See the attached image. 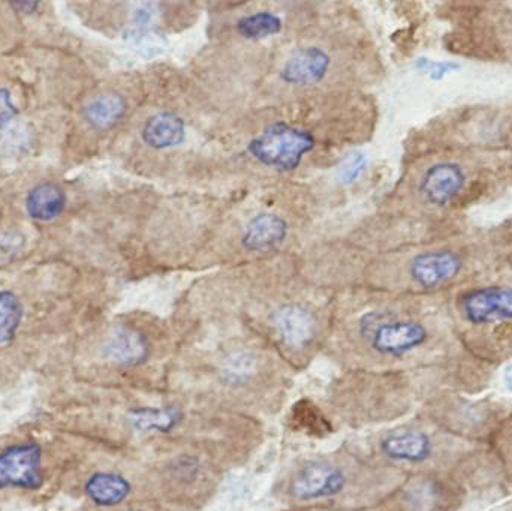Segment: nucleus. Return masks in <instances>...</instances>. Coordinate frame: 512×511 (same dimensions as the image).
<instances>
[{
	"instance_id": "20e7f679",
	"label": "nucleus",
	"mask_w": 512,
	"mask_h": 511,
	"mask_svg": "<svg viewBox=\"0 0 512 511\" xmlns=\"http://www.w3.org/2000/svg\"><path fill=\"white\" fill-rule=\"evenodd\" d=\"M459 303L463 318L474 326L512 321V285L472 288Z\"/></svg>"
},
{
	"instance_id": "412c9836",
	"label": "nucleus",
	"mask_w": 512,
	"mask_h": 511,
	"mask_svg": "<svg viewBox=\"0 0 512 511\" xmlns=\"http://www.w3.org/2000/svg\"><path fill=\"white\" fill-rule=\"evenodd\" d=\"M292 419H294L297 428L307 434L316 435V437H324L330 432V423L322 416L318 407L310 401H300L292 410Z\"/></svg>"
},
{
	"instance_id": "393cba45",
	"label": "nucleus",
	"mask_w": 512,
	"mask_h": 511,
	"mask_svg": "<svg viewBox=\"0 0 512 511\" xmlns=\"http://www.w3.org/2000/svg\"><path fill=\"white\" fill-rule=\"evenodd\" d=\"M161 15L159 3H137L132 9V23L134 27H156L155 23Z\"/></svg>"
},
{
	"instance_id": "7c9ffc66",
	"label": "nucleus",
	"mask_w": 512,
	"mask_h": 511,
	"mask_svg": "<svg viewBox=\"0 0 512 511\" xmlns=\"http://www.w3.org/2000/svg\"><path fill=\"white\" fill-rule=\"evenodd\" d=\"M131 511H143V510H131Z\"/></svg>"
},
{
	"instance_id": "4be33fe9",
	"label": "nucleus",
	"mask_w": 512,
	"mask_h": 511,
	"mask_svg": "<svg viewBox=\"0 0 512 511\" xmlns=\"http://www.w3.org/2000/svg\"><path fill=\"white\" fill-rule=\"evenodd\" d=\"M125 38L144 56H158L167 45V38L158 27H132Z\"/></svg>"
},
{
	"instance_id": "bb28decb",
	"label": "nucleus",
	"mask_w": 512,
	"mask_h": 511,
	"mask_svg": "<svg viewBox=\"0 0 512 511\" xmlns=\"http://www.w3.org/2000/svg\"><path fill=\"white\" fill-rule=\"evenodd\" d=\"M417 66L421 71L426 72L430 78H433V80H439V78L444 77L445 74L457 68L456 63L433 62V60L427 59L418 60Z\"/></svg>"
},
{
	"instance_id": "6ab92c4d",
	"label": "nucleus",
	"mask_w": 512,
	"mask_h": 511,
	"mask_svg": "<svg viewBox=\"0 0 512 511\" xmlns=\"http://www.w3.org/2000/svg\"><path fill=\"white\" fill-rule=\"evenodd\" d=\"M24 318L20 297L12 291H0V345L14 341Z\"/></svg>"
},
{
	"instance_id": "aec40b11",
	"label": "nucleus",
	"mask_w": 512,
	"mask_h": 511,
	"mask_svg": "<svg viewBox=\"0 0 512 511\" xmlns=\"http://www.w3.org/2000/svg\"><path fill=\"white\" fill-rule=\"evenodd\" d=\"M283 21L279 15L273 12L259 11L245 15L237 23V33L245 39L258 41V39L270 38L282 30Z\"/></svg>"
},
{
	"instance_id": "6e6552de",
	"label": "nucleus",
	"mask_w": 512,
	"mask_h": 511,
	"mask_svg": "<svg viewBox=\"0 0 512 511\" xmlns=\"http://www.w3.org/2000/svg\"><path fill=\"white\" fill-rule=\"evenodd\" d=\"M330 68V54L324 48L309 45L291 53L280 68L279 77L289 86L309 87L321 83Z\"/></svg>"
},
{
	"instance_id": "7ed1b4c3",
	"label": "nucleus",
	"mask_w": 512,
	"mask_h": 511,
	"mask_svg": "<svg viewBox=\"0 0 512 511\" xmlns=\"http://www.w3.org/2000/svg\"><path fill=\"white\" fill-rule=\"evenodd\" d=\"M42 447L39 444L20 443L0 452V491L23 489L36 491L44 485L42 474Z\"/></svg>"
},
{
	"instance_id": "9d476101",
	"label": "nucleus",
	"mask_w": 512,
	"mask_h": 511,
	"mask_svg": "<svg viewBox=\"0 0 512 511\" xmlns=\"http://www.w3.org/2000/svg\"><path fill=\"white\" fill-rule=\"evenodd\" d=\"M273 326L280 341L295 350L307 347L316 335L315 315L298 303H288L276 309Z\"/></svg>"
},
{
	"instance_id": "4468645a",
	"label": "nucleus",
	"mask_w": 512,
	"mask_h": 511,
	"mask_svg": "<svg viewBox=\"0 0 512 511\" xmlns=\"http://www.w3.org/2000/svg\"><path fill=\"white\" fill-rule=\"evenodd\" d=\"M186 126L182 117L171 111H161L144 123L141 138L150 149L168 150L185 141Z\"/></svg>"
},
{
	"instance_id": "f257e3e1",
	"label": "nucleus",
	"mask_w": 512,
	"mask_h": 511,
	"mask_svg": "<svg viewBox=\"0 0 512 511\" xmlns=\"http://www.w3.org/2000/svg\"><path fill=\"white\" fill-rule=\"evenodd\" d=\"M315 146V137L309 131L288 123H274L256 135L249 143L248 150L252 158L264 167L291 171Z\"/></svg>"
},
{
	"instance_id": "f8f14e48",
	"label": "nucleus",
	"mask_w": 512,
	"mask_h": 511,
	"mask_svg": "<svg viewBox=\"0 0 512 511\" xmlns=\"http://www.w3.org/2000/svg\"><path fill=\"white\" fill-rule=\"evenodd\" d=\"M68 204L65 189L56 182H42L33 186L24 198V209L36 222H51L62 216Z\"/></svg>"
},
{
	"instance_id": "ddd939ff",
	"label": "nucleus",
	"mask_w": 512,
	"mask_h": 511,
	"mask_svg": "<svg viewBox=\"0 0 512 511\" xmlns=\"http://www.w3.org/2000/svg\"><path fill=\"white\" fill-rule=\"evenodd\" d=\"M381 452L391 461L423 464L432 456L433 444L424 432L406 431L385 437Z\"/></svg>"
},
{
	"instance_id": "a211bd4d",
	"label": "nucleus",
	"mask_w": 512,
	"mask_h": 511,
	"mask_svg": "<svg viewBox=\"0 0 512 511\" xmlns=\"http://www.w3.org/2000/svg\"><path fill=\"white\" fill-rule=\"evenodd\" d=\"M258 372V359L249 351H236L225 357L221 365V378L228 386L240 387L248 384Z\"/></svg>"
},
{
	"instance_id": "c756f323",
	"label": "nucleus",
	"mask_w": 512,
	"mask_h": 511,
	"mask_svg": "<svg viewBox=\"0 0 512 511\" xmlns=\"http://www.w3.org/2000/svg\"><path fill=\"white\" fill-rule=\"evenodd\" d=\"M504 384L508 390L512 393V363L510 366H507L504 371Z\"/></svg>"
},
{
	"instance_id": "a878e982",
	"label": "nucleus",
	"mask_w": 512,
	"mask_h": 511,
	"mask_svg": "<svg viewBox=\"0 0 512 511\" xmlns=\"http://www.w3.org/2000/svg\"><path fill=\"white\" fill-rule=\"evenodd\" d=\"M18 116V107L12 93L6 87H0V131L8 128Z\"/></svg>"
},
{
	"instance_id": "39448f33",
	"label": "nucleus",
	"mask_w": 512,
	"mask_h": 511,
	"mask_svg": "<svg viewBox=\"0 0 512 511\" xmlns=\"http://www.w3.org/2000/svg\"><path fill=\"white\" fill-rule=\"evenodd\" d=\"M345 486L346 476L339 467L330 462H309L295 474L289 492L295 500L307 503L336 497Z\"/></svg>"
},
{
	"instance_id": "423d86ee",
	"label": "nucleus",
	"mask_w": 512,
	"mask_h": 511,
	"mask_svg": "<svg viewBox=\"0 0 512 511\" xmlns=\"http://www.w3.org/2000/svg\"><path fill=\"white\" fill-rule=\"evenodd\" d=\"M466 183L468 174L462 165L451 161L436 162L424 171L418 192L424 203L442 209L453 204L463 194Z\"/></svg>"
},
{
	"instance_id": "f03ea898",
	"label": "nucleus",
	"mask_w": 512,
	"mask_h": 511,
	"mask_svg": "<svg viewBox=\"0 0 512 511\" xmlns=\"http://www.w3.org/2000/svg\"><path fill=\"white\" fill-rule=\"evenodd\" d=\"M361 330L381 356H405L423 347L429 339L426 327L418 321L385 320L384 315H367L361 321Z\"/></svg>"
},
{
	"instance_id": "2eb2a0df",
	"label": "nucleus",
	"mask_w": 512,
	"mask_h": 511,
	"mask_svg": "<svg viewBox=\"0 0 512 511\" xmlns=\"http://www.w3.org/2000/svg\"><path fill=\"white\" fill-rule=\"evenodd\" d=\"M84 492L95 506L117 507L128 500L132 485L122 474L99 471L87 479Z\"/></svg>"
},
{
	"instance_id": "1a4fd4ad",
	"label": "nucleus",
	"mask_w": 512,
	"mask_h": 511,
	"mask_svg": "<svg viewBox=\"0 0 512 511\" xmlns=\"http://www.w3.org/2000/svg\"><path fill=\"white\" fill-rule=\"evenodd\" d=\"M102 354L114 365L137 368L149 360L150 342L143 332L134 327L117 326L105 338Z\"/></svg>"
},
{
	"instance_id": "b1692460",
	"label": "nucleus",
	"mask_w": 512,
	"mask_h": 511,
	"mask_svg": "<svg viewBox=\"0 0 512 511\" xmlns=\"http://www.w3.org/2000/svg\"><path fill=\"white\" fill-rule=\"evenodd\" d=\"M366 165V156L363 153H351L343 159L342 165H340L339 179L345 185L354 183L355 180L360 179L361 174L366 170Z\"/></svg>"
},
{
	"instance_id": "0eeeda50",
	"label": "nucleus",
	"mask_w": 512,
	"mask_h": 511,
	"mask_svg": "<svg viewBox=\"0 0 512 511\" xmlns=\"http://www.w3.org/2000/svg\"><path fill=\"white\" fill-rule=\"evenodd\" d=\"M462 269L463 260L457 252L435 249L415 255L409 263L408 275L418 287L433 290L453 281Z\"/></svg>"
},
{
	"instance_id": "f3484780",
	"label": "nucleus",
	"mask_w": 512,
	"mask_h": 511,
	"mask_svg": "<svg viewBox=\"0 0 512 511\" xmlns=\"http://www.w3.org/2000/svg\"><path fill=\"white\" fill-rule=\"evenodd\" d=\"M183 413L177 407H141L128 413V423L141 434H168L182 423Z\"/></svg>"
},
{
	"instance_id": "dca6fc26",
	"label": "nucleus",
	"mask_w": 512,
	"mask_h": 511,
	"mask_svg": "<svg viewBox=\"0 0 512 511\" xmlns=\"http://www.w3.org/2000/svg\"><path fill=\"white\" fill-rule=\"evenodd\" d=\"M126 111L128 104L122 95L116 92L101 93L87 102L84 119L96 131H110L122 122Z\"/></svg>"
},
{
	"instance_id": "c85d7f7f",
	"label": "nucleus",
	"mask_w": 512,
	"mask_h": 511,
	"mask_svg": "<svg viewBox=\"0 0 512 511\" xmlns=\"http://www.w3.org/2000/svg\"><path fill=\"white\" fill-rule=\"evenodd\" d=\"M39 6H41V3L39 2H21V0L9 3V8L14 9L17 14L21 15L35 14V12L38 11Z\"/></svg>"
},
{
	"instance_id": "5701e85b",
	"label": "nucleus",
	"mask_w": 512,
	"mask_h": 511,
	"mask_svg": "<svg viewBox=\"0 0 512 511\" xmlns=\"http://www.w3.org/2000/svg\"><path fill=\"white\" fill-rule=\"evenodd\" d=\"M406 504L411 511H432L439 501V491L432 482L415 483L406 492Z\"/></svg>"
},
{
	"instance_id": "cd10ccee",
	"label": "nucleus",
	"mask_w": 512,
	"mask_h": 511,
	"mask_svg": "<svg viewBox=\"0 0 512 511\" xmlns=\"http://www.w3.org/2000/svg\"><path fill=\"white\" fill-rule=\"evenodd\" d=\"M24 248V237L18 233H6L0 237V255L11 257Z\"/></svg>"
},
{
	"instance_id": "9b49d317",
	"label": "nucleus",
	"mask_w": 512,
	"mask_h": 511,
	"mask_svg": "<svg viewBox=\"0 0 512 511\" xmlns=\"http://www.w3.org/2000/svg\"><path fill=\"white\" fill-rule=\"evenodd\" d=\"M289 225L276 213H259L243 231L242 245L249 252H267L277 248L288 237Z\"/></svg>"
}]
</instances>
